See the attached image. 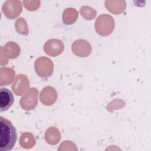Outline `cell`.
Returning a JSON list of instances; mask_svg holds the SVG:
<instances>
[{
  "label": "cell",
  "instance_id": "4",
  "mask_svg": "<svg viewBox=\"0 0 151 151\" xmlns=\"http://www.w3.org/2000/svg\"><path fill=\"white\" fill-rule=\"evenodd\" d=\"M35 68L37 73L41 77H48L53 71V64L50 59L41 57L36 60Z\"/></svg>",
  "mask_w": 151,
  "mask_h": 151
},
{
  "label": "cell",
  "instance_id": "5",
  "mask_svg": "<svg viewBox=\"0 0 151 151\" xmlns=\"http://www.w3.org/2000/svg\"><path fill=\"white\" fill-rule=\"evenodd\" d=\"M38 91L36 88H32L21 99V106L25 110H31L34 109L37 104Z\"/></svg>",
  "mask_w": 151,
  "mask_h": 151
},
{
  "label": "cell",
  "instance_id": "14",
  "mask_svg": "<svg viewBox=\"0 0 151 151\" xmlns=\"http://www.w3.org/2000/svg\"><path fill=\"white\" fill-rule=\"evenodd\" d=\"M15 28L17 31L21 35H27L28 34L27 22L22 18H19L16 21Z\"/></svg>",
  "mask_w": 151,
  "mask_h": 151
},
{
  "label": "cell",
  "instance_id": "2",
  "mask_svg": "<svg viewBox=\"0 0 151 151\" xmlns=\"http://www.w3.org/2000/svg\"><path fill=\"white\" fill-rule=\"evenodd\" d=\"M113 28L114 21L111 16L102 15L98 17L96 22V29L99 34L107 35L112 32Z\"/></svg>",
  "mask_w": 151,
  "mask_h": 151
},
{
  "label": "cell",
  "instance_id": "9",
  "mask_svg": "<svg viewBox=\"0 0 151 151\" xmlns=\"http://www.w3.org/2000/svg\"><path fill=\"white\" fill-rule=\"evenodd\" d=\"M29 87V81L25 75H18L12 86L15 94L21 96Z\"/></svg>",
  "mask_w": 151,
  "mask_h": 151
},
{
  "label": "cell",
  "instance_id": "11",
  "mask_svg": "<svg viewBox=\"0 0 151 151\" xmlns=\"http://www.w3.org/2000/svg\"><path fill=\"white\" fill-rule=\"evenodd\" d=\"M4 54L9 59L16 58L20 52L19 47L14 42H8L4 47L1 48Z\"/></svg>",
  "mask_w": 151,
  "mask_h": 151
},
{
  "label": "cell",
  "instance_id": "6",
  "mask_svg": "<svg viewBox=\"0 0 151 151\" xmlns=\"http://www.w3.org/2000/svg\"><path fill=\"white\" fill-rule=\"evenodd\" d=\"M14 97L12 92L6 88L0 89V111L8 110L13 104Z\"/></svg>",
  "mask_w": 151,
  "mask_h": 151
},
{
  "label": "cell",
  "instance_id": "7",
  "mask_svg": "<svg viewBox=\"0 0 151 151\" xmlns=\"http://www.w3.org/2000/svg\"><path fill=\"white\" fill-rule=\"evenodd\" d=\"M45 52L51 56H56L60 54L64 50V45L62 41L52 39L46 42L44 47Z\"/></svg>",
  "mask_w": 151,
  "mask_h": 151
},
{
  "label": "cell",
  "instance_id": "8",
  "mask_svg": "<svg viewBox=\"0 0 151 151\" xmlns=\"http://www.w3.org/2000/svg\"><path fill=\"white\" fill-rule=\"evenodd\" d=\"M91 47L90 44L84 40H77L75 41L72 46L73 52L80 57H86L91 52Z\"/></svg>",
  "mask_w": 151,
  "mask_h": 151
},
{
  "label": "cell",
  "instance_id": "12",
  "mask_svg": "<svg viewBox=\"0 0 151 151\" xmlns=\"http://www.w3.org/2000/svg\"><path fill=\"white\" fill-rule=\"evenodd\" d=\"M15 73L13 70L7 67L0 68V86H6L10 84L14 78Z\"/></svg>",
  "mask_w": 151,
  "mask_h": 151
},
{
  "label": "cell",
  "instance_id": "3",
  "mask_svg": "<svg viewBox=\"0 0 151 151\" xmlns=\"http://www.w3.org/2000/svg\"><path fill=\"white\" fill-rule=\"evenodd\" d=\"M4 15L11 19L17 17L22 11L21 2L19 1L9 0L6 1L2 7Z\"/></svg>",
  "mask_w": 151,
  "mask_h": 151
},
{
  "label": "cell",
  "instance_id": "1",
  "mask_svg": "<svg viewBox=\"0 0 151 151\" xmlns=\"http://www.w3.org/2000/svg\"><path fill=\"white\" fill-rule=\"evenodd\" d=\"M17 139V131L11 121L0 117V150H11Z\"/></svg>",
  "mask_w": 151,
  "mask_h": 151
},
{
  "label": "cell",
  "instance_id": "10",
  "mask_svg": "<svg viewBox=\"0 0 151 151\" xmlns=\"http://www.w3.org/2000/svg\"><path fill=\"white\" fill-rule=\"evenodd\" d=\"M57 94L54 88L47 87L43 89L40 95V100L46 105L52 104L56 100Z\"/></svg>",
  "mask_w": 151,
  "mask_h": 151
},
{
  "label": "cell",
  "instance_id": "13",
  "mask_svg": "<svg viewBox=\"0 0 151 151\" xmlns=\"http://www.w3.org/2000/svg\"><path fill=\"white\" fill-rule=\"evenodd\" d=\"M19 142L22 147L25 148H29L28 143L29 145L30 148L35 144V139L34 138V136L32 134L29 133H23L21 136Z\"/></svg>",
  "mask_w": 151,
  "mask_h": 151
}]
</instances>
